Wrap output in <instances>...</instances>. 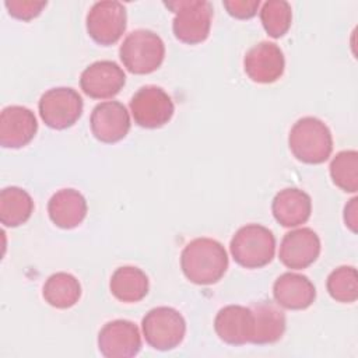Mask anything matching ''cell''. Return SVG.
<instances>
[{"instance_id": "obj_12", "label": "cell", "mask_w": 358, "mask_h": 358, "mask_svg": "<svg viewBox=\"0 0 358 358\" xmlns=\"http://www.w3.org/2000/svg\"><path fill=\"white\" fill-rule=\"evenodd\" d=\"M243 67L252 81L259 84L274 83L284 73V53L274 42H260L246 52Z\"/></svg>"}, {"instance_id": "obj_16", "label": "cell", "mask_w": 358, "mask_h": 358, "mask_svg": "<svg viewBox=\"0 0 358 358\" xmlns=\"http://www.w3.org/2000/svg\"><path fill=\"white\" fill-rule=\"evenodd\" d=\"M214 330L220 340L231 345H243L252 341L253 313L242 305H227L214 319Z\"/></svg>"}, {"instance_id": "obj_2", "label": "cell", "mask_w": 358, "mask_h": 358, "mask_svg": "<svg viewBox=\"0 0 358 358\" xmlns=\"http://www.w3.org/2000/svg\"><path fill=\"white\" fill-rule=\"evenodd\" d=\"M288 145L298 161L310 165L323 164L333 151L331 131L320 119L305 116L291 127Z\"/></svg>"}, {"instance_id": "obj_3", "label": "cell", "mask_w": 358, "mask_h": 358, "mask_svg": "<svg viewBox=\"0 0 358 358\" xmlns=\"http://www.w3.org/2000/svg\"><path fill=\"white\" fill-rule=\"evenodd\" d=\"M231 255L245 268H260L268 264L275 253L273 232L260 224L241 227L231 239Z\"/></svg>"}, {"instance_id": "obj_6", "label": "cell", "mask_w": 358, "mask_h": 358, "mask_svg": "<svg viewBox=\"0 0 358 358\" xmlns=\"http://www.w3.org/2000/svg\"><path fill=\"white\" fill-rule=\"evenodd\" d=\"M143 334L147 344L159 351L176 348L185 338L186 322L179 310L171 306L151 309L143 317Z\"/></svg>"}, {"instance_id": "obj_8", "label": "cell", "mask_w": 358, "mask_h": 358, "mask_svg": "<svg viewBox=\"0 0 358 358\" xmlns=\"http://www.w3.org/2000/svg\"><path fill=\"white\" fill-rule=\"evenodd\" d=\"M134 122L144 129H158L166 124L175 112L171 96L157 85L141 87L130 99Z\"/></svg>"}, {"instance_id": "obj_25", "label": "cell", "mask_w": 358, "mask_h": 358, "mask_svg": "<svg viewBox=\"0 0 358 358\" xmlns=\"http://www.w3.org/2000/svg\"><path fill=\"white\" fill-rule=\"evenodd\" d=\"M329 295L341 303H352L358 298V275L352 266H340L333 270L326 281Z\"/></svg>"}, {"instance_id": "obj_18", "label": "cell", "mask_w": 358, "mask_h": 358, "mask_svg": "<svg viewBox=\"0 0 358 358\" xmlns=\"http://www.w3.org/2000/svg\"><path fill=\"white\" fill-rule=\"evenodd\" d=\"M271 211L275 221L282 227H298L309 220L312 200L306 192L296 187H287L274 196Z\"/></svg>"}, {"instance_id": "obj_22", "label": "cell", "mask_w": 358, "mask_h": 358, "mask_svg": "<svg viewBox=\"0 0 358 358\" xmlns=\"http://www.w3.org/2000/svg\"><path fill=\"white\" fill-rule=\"evenodd\" d=\"M34 211V200L28 192L17 186L4 187L0 193V221L4 227H20Z\"/></svg>"}, {"instance_id": "obj_1", "label": "cell", "mask_w": 358, "mask_h": 358, "mask_svg": "<svg viewBox=\"0 0 358 358\" xmlns=\"http://www.w3.org/2000/svg\"><path fill=\"white\" fill-rule=\"evenodd\" d=\"M180 267L190 282L211 285L224 277L228 268V255L218 241L196 238L183 248Z\"/></svg>"}, {"instance_id": "obj_14", "label": "cell", "mask_w": 358, "mask_h": 358, "mask_svg": "<svg viewBox=\"0 0 358 358\" xmlns=\"http://www.w3.org/2000/svg\"><path fill=\"white\" fill-rule=\"evenodd\" d=\"M320 255L319 235L310 228H298L284 235L280 245L281 263L292 270H302L316 262Z\"/></svg>"}, {"instance_id": "obj_21", "label": "cell", "mask_w": 358, "mask_h": 358, "mask_svg": "<svg viewBox=\"0 0 358 358\" xmlns=\"http://www.w3.org/2000/svg\"><path fill=\"white\" fill-rule=\"evenodd\" d=\"M109 288L120 302H138L148 294V277L138 267L123 266L113 271Z\"/></svg>"}, {"instance_id": "obj_11", "label": "cell", "mask_w": 358, "mask_h": 358, "mask_svg": "<svg viewBox=\"0 0 358 358\" xmlns=\"http://www.w3.org/2000/svg\"><path fill=\"white\" fill-rule=\"evenodd\" d=\"M126 83L122 67L110 60L94 62L80 76V87L94 99H108L120 92Z\"/></svg>"}, {"instance_id": "obj_7", "label": "cell", "mask_w": 358, "mask_h": 358, "mask_svg": "<svg viewBox=\"0 0 358 358\" xmlns=\"http://www.w3.org/2000/svg\"><path fill=\"white\" fill-rule=\"evenodd\" d=\"M41 119L55 130L71 127L83 115V98L70 87L48 90L38 103Z\"/></svg>"}, {"instance_id": "obj_4", "label": "cell", "mask_w": 358, "mask_h": 358, "mask_svg": "<svg viewBox=\"0 0 358 358\" xmlns=\"http://www.w3.org/2000/svg\"><path fill=\"white\" fill-rule=\"evenodd\" d=\"M123 66L133 74L154 73L164 62L165 45L159 35L150 29L130 32L119 49Z\"/></svg>"}, {"instance_id": "obj_27", "label": "cell", "mask_w": 358, "mask_h": 358, "mask_svg": "<svg viewBox=\"0 0 358 358\" xmlns=\"http://www.w3.org/2000/svg\"><path fill=\"white\" fill-rule=\"evenodd\" d=\"M46 1H34V0H7L4 3L8 14L21 21H29L41 14L46 7Z\"/></svg>"}, {"instance_id": "obj_28", "label": "cell", "mask_w": 358, "mask_h": 358, "mask_svg": "<svg viewBox=\"0 0 358 358\" xmlns=\"http://www.w3.org/2000/svg\"><path fill=\"white\" fill-rule=\"evenodd\" d=\"M224 7L228 14L238 20H249L256 15L260 6L259 0H225Z\"/></svg>"}, {"instance_id": "obj_9", "label": "cell", "mask_w": 358, "mask_h": 358, "mask_svg": "<svg viewBox=\"0 0 358 358\" xmlns=\"http://www.w3.org/2000/svg\"><path fill=\"white\" fill-rule=\"evenodd\" d=\"M127 13L119 1H98L87 14V32L99 45L116 43L126 29Z\"/></svg>"}, {"instance_id": "obj_26", "label": "cell", "mask_w": 358, "mask_h": 358, "mask_svg": "<svg viewBox=\"0 0 358 358\" xmlns=\"http://www.w3.org/2000/svg\"><path fill=\"white\" fill-rule=\"evenodd\" d=\"M260 21L271 38L284 36L292 21V10L285 0H268L260 10Z\"/></svg>"}, {"instance_id": "obj_24", "label": "cell", "mask_w": 358, "mask_h": 358, "mask_svg": "<svg viewBox=\"0 0 358 358\" xmlns=\"http://www.w3.org/2000/svg\"><path fill=\"white\" fill-rule=\"evenodd\" d=\"M330 176L337 187L355 193L358 190V152L345 150L336 154L330 162Z\"/></svg>"}, {"instance_id": "obj_13", "label": "cell", "mask_w": 358, "mask_h": 358, "mask_svg": "<svg viewBox=\"0 0 358 358\" xmlns=\"http://www.w3.org/2000/svg\"><path fill=\"white\" fill-rule=\"evenodd\" d=\"M90 126L96 140L112 144L127 136L130 130V116L123 103L117 101H105L92 109Z\"/></svg>"}, {"instance_id": "obj_23", "label": "cell", "mask_w": 358, "mask_h": 358, "mask_svg": "<svg viewBox=\"0 0 358 358\" xmlns=\"http://www.w3.org/2000/svg\"><path fill=\"white\" fill-rule=\"evenodd\" d=\"M43 299L53 308L67 309L74 306L81 296L80 281L70 273H55L43 285Z\"/></svg>"}, {"instance_id": "obj_19", "label": "cell", "mask_w": 358, "mask_h": 358, "mask_svg": "<svg viewBox=\"0 0 358 358\" xmlns=\"http://www.w3.org/2000/svg\"><path fill=\"white\" fill-rule=\"evenodd\" d=\"M253 313L252 344L264 345L278 341L287 326L285 315L277 302L259 301L250 306Z\"/></svg>"}, {"instance_id": "obj_17", "label": "cell", "mask_w": 358, "mask_h": 358, "mask_svg": "<svg viewBox=\"0 0 358 358\" xmlns=\"http://www.w3.org/2000/svg\"><path fill=\"white\" fill-rule=\"evenodd\" d=\"M273 295L280 306L291 310H302L313 303L316 288L306 275L284 273L274 281Z\"/></svg>"}, {"instance_id": "obj_10", "label": "cell", "mask_w": 358, "mask_h": 358, "mask_svg": "<svg viewBox=\"0 0 358 358\" xmlns=\"http://www.w3.org/2000/svg\"><path fill=\"white\" fill-rule=\"evenodd\" d=\"M98 348L106 358L134 357L141 350L140 330L130 320L108 322L98 334Z\"/></svg>"}, {"instance_id": "obj_5", "label": "cell", "mask_w": 358, "mask_h": 358, "mask_svg": "<svg viewBox=\"0 0 358 358\" xmlns=\"http://www.w3.org/2000/svg\"><path fill=\"white\" fill-rule=\"evenodd\" d=\"M165 6L175 13L172 31L176 39L196 45L207 39L213 20V6L207 0H176Z\"/></svg>"}, {"instance_id": "obj_29", "label": "cell", "mask_w": 358, "mask_h": 358, "mask_svg": "<svg viewBox=\"0 0 358 358\" xmlns=\"http://www.w3.org/2000/svg\"><path fill=\"white\" fill-rule=\"evenodd\" d=\"M357 201H358V199L354 197V199H351L350 203L344 207V222H345V225H347L352 232H357V222H358Z\"/></svg>"}, {"instance_id": "obj_20", "label": "cell", "mask_w": 358, "mask_h": 358, "mask_svg": "<svg viewBox=\"0 0 358 358\" xmlns=\"http://www.w3.org/2000/svg\"><path fill=\"white\" fill-rule=\"evenodd\" d=\"M87 201L76 189H62L56 192L49 203L48 213L52 222L63 229L78 227L87 215Z\"/></svg>"}, {"instance_id": "obj_15", "label": "cell", "mask_w": 358, "mask_h": 358, "mask_svg": "<svg viewBox=\"0 0 358 358\" xmlns=\"http://www.w3.org/2000/svg\"><path fill=\"white\" fill-rule=\"evenodd\" d=\"M38 131L34 112L25 106L11 105L0 115V144L4 148H21L27 145Z\"/></svg>"}]
</instances>
